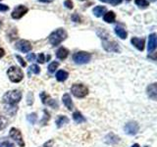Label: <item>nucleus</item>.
Here are the masks:
<instances>
[{
	"instance_id": "obj_13",
	"label": "nucleus",
	"mask_w": 157,
	"mask_h": 147,
	"mask_svg": "<svg viewBox=\"0 0 157 147\" xmlns=\"http://www.w3.org/2000/svg\"><path fill=\"white\" fill-rule=\"evenodd\" d=\"M147 95L152 100L157 99V85L156 83H152L148 87H147Z\"/></svg>"
},
{
	"instance_id": "obj_24",
	"label": "nucleus",
	"mask_w": 157,
	"mask_h": 147,
	"mask_svg": "<svg viewBox=\"0 0 157 147\" xmlns=\"http://www.w3.org/2000/svg\"><path fill=\"white\" fill-rule=\"evenodd\" d=\"M7 124H8V121H7L6 118L3 117V116H0V130H2L3 129H5L6 126H7Z\"/></svg>"
},
{
	"instance_id": "obj_1",
	"label": "nucleus",
	"mask_w": 157,
	"mask_h": 147,
	"mask_svg": "<svg viewBox=\"0 0 157 147\" xmlns=\"http://www.w3.org/2000/svg\"><path fill=\"white\" fill-rule=\"evenodd\" d=\"M67 37V32L64 28H57L56 31H54L49 36V42L52 45L56 46L59 45L63 40H65Z\"/></svg>"
},
{
	"instance_id": "obj_35",
	"label": "nucleus",
	"mask_w": 157,
	"mask_h": 147,
	"mask_svg": "<svg viewBox=\"0 0 157 147\" xmlns=\"http://www.w3.org/2000/svg\"><path fill=\"white\" fill-rule=\"evenodd\" d=\"M122 1H123V0H111L110 3H111L112 5H118V4H120Z\"/></svg>"
},
{
	"instance_id": "obj_18",
	"label": "nucleus",
	"mask_w": 157,
	"mask_h": 147,
	"mask_svg": "<svg viewBox=\"0 0 157 147\" xmlns=\"http://www.w3.org/2000/svg\"><path fill=\"white\" fill-rule=\"evenodd\" d=\"M106 12V7L105 6H96L92 10V13L94 14L96 17H101L102 15H104Z\"/></svg>"
},
{
	"instance_id": "obj_7",
	"label": "nucleus",
	"mask_w": 157,
	"mask_h": 147,
	"mask_svg": "<svg viewBox=\"0 0 157 147\" xmlns=\"http://www.w3.org/2000/svg\"><path fill=\"white\" fill-rule=\"evenodd\" d=\"M28 11H29V9L26 6H24V5H19V6H17L13 10L11 17L15 20H19V19H21L24 15H26L28 13Z\"/></svg>"
},
{
	"instance_id": "obj_31",
	"label": "nucleus",
	"mask_w": 157,
	"mask_h": 147,
	"mask_svg": "<svg viewBox=\"0 0 157 147\" xmlns=\"http://www.w3.org/2000/svg\"><path fill=\"white\" fill-rule=\"evenodd\" d=\"M72 20H73L74 22H76V23H80L81 22V18L78 17V14H74L73 16H72Z\"/></svg>"
},
{
	"instance_id": "obj_25",
	"label": "nucleus",
	"mask_w": 157,
	"mask_h": 147,
	"mask_svg": "<svg viewBox=\"0 0 157 147\" xmlns=\"http://www.w3.org/2000/svg\"><path fill=\"white\" fill-rule=\"evenodd\" d=\"M31 72L36 74V75H38L39 72H40V69H39V67L37 65H32L29 67V73H31Z\"/></svg>"
},
{
	"instance_id": "obj_28",
	"label": "nucleus",
	"mask_w": 157,
	"mask_h": 147,
	"mask_svg": "<svg viewBox=\"0 0 157 147\" xmlns=\"http://www.w3.org/2000/svg\"><path fill=\"white\" fill-rule=\"evenodd\" d=\"M48 120H49V114L47 113V111H46V110H44V117H43V120L41 121L42 125H43V126H44V125H46Z\"/></svg>"
},
{
	"instance_id": "obj_9",
	"label": "nucleus",
	"mask_w": 157,
	"mask_h": 147,
	"mask_svg": "<svg viewBox=\"0 0 157 147\" xmlns=\"http://www.w3.org/2000/svg\"><path fill=\"white\" fill-rule=\"evenodd\" d=\"M16 48L19 51H21L23 53H28L32 50V44L29 41L22 39V40H19L16 43Z\"/></svg>"
},
{
	"instance_id": "obj_39",
	"label": "nucleus",
	"mask_w": 157,
	"mask_h": 147,
	"mask_svg": "<svg viewBox=\"0 0 157 147\" xmlns=\"http://www.w3.org/2000/svg\"><path fill=\"white\" fill-rule=\"evenodd\" d=\"M132 147H140V145L137 144V143H136V144H134V145H132Z\"/></svg>"
},
{
	"instance_id": "obj_6",
	"label": "nucleus",
	"mask_w": 157,
	"mask_h": 147,
	"mask_svg": "<svg viewBox=\"0 0 157 147\" xmlns=\"http://www.w3.org/2000/svg\"><path fill=\"white\" fill-rule=\"evenodd\" d=\"M10 136L17 142L20 147H25L23 135H22V132L20 131V130L16 129V127H12V129L10 130Z\"/></svg>"
},
{
	"instance_id": "obj_30",
	"label": "nucleus",
	"mask_w": 157,
	"mask_h": 147,
	"mask_svg": "<svg viewBox=\"0 0 157 147\" xmlns=\"http://www.w3.org/2000/svg\"><path fill=\"white\" fill-rule=\"evenodd\" d=\"M16 58L19 60V62H20V64H21L22 67H26L27 66V63L24 61V59L21 56H20V55H16Z\"/></svg>"
},
{
	"instance_id": "obj_40",
	"label": "nucleus",
	"mask_w": 157,
	"mask_h": 147,
	"mask_svg": "<svg viewBox=\"0 0 157 147\" xmlns=\"http://www.w3.org/2000/svg\"><path fill=\"white\" fill-rule=\"evenodd\" d=\"M99 1H102V2H108L109 0H99Z\"/></svg>"
},
{
	"instance_id": "obj_38",
	"label": "nucleus",
	"mask_w": 157,
	"mask_h": 147,
	"mask_svg": "<svg viewBox=\"0 0 157 147\" xmlns=\"http://www.w3.org/2000/svg\"><path fill=\"white\" fill-rule=\"evenodd\" d=\"M40 2H50V0H38Z\"/></svg>"
},
{
	"instance_id": "obj_10",
	"label": "nucleus",
	"mask_w": 157,
	"mask_h": 147,
	"mask_svg": "<svg viewBox=\"0 0 157 147\" xmlns=\"http://www.w3.org/2000/svg\"><path fill=\"white\" fill-rule=\"evenodd\" d=\"M124 130H125L126 134H130V135H135L137 134V131H139L140 126L137 125V123H136V122H129L128 124H126Z\"/></svg>"
},
{
	"instance_id": "obj_19",
	"label": "nucleus",
	"mask_w": 157,
	"mask_h": 147,
	"mask_svg": "<svg viewBox=\"0 0 157 147\" xmlns=\"http://www.w3.org/2000/svg\"><path fill=\"white\" fill-rule=\"evenodd\" d=\"M68 77H69L68 72L64 71V70L58 71L57 74H56V78H57L58 81H66L67 78H68Z\"/></svg>"
},
{
	"instance_id": "obj_32",
	"label": "nucleus",
	"mask_w": 157,
	"mask_h": 147,
	"mask_svg": "<svg viewBox=\"0 0 157 147\" xmlns=\"http://www.w3.org/2000/svg\"><path fill=\"white\" fill-rule=\"evenodd\" d=\"M9 10V7L7 5H4V4H0V12H6Z\"/></svg>"
},
{
	"instance_id": "obj_16",
	"label": "nucleus",
	"mask_w": 157,
	"mask_h": 147,
	"mask_svg": "<svg viewBox=\"0 0 157 147\" xmlns=\"http://www.w3.org/2000/svg\"><path fill=\"white\" fill-rule=\"evenodd\" d=\"M69 55V50L66 49L65 47H60L56 52V56L60 60H65Z\"/></svg>"
},
{
	"instance_id": "obj_33",
	"label": "nucleus",
	"mask_w": 157,
	"mask_h": 147,
	"mask_svg": "<svg viewBox=\"0 0 157 147\" xmlns=\"http://www.w3.org/2000/svg\"><path fill=\"white\" fill-rule=\"evenodd\" d=\"M44 61H45V60H44V54H43V53H40V54H39V55H38L37 62L42 64V63H44Z\"/></svg>"
},
{
	"instance_id": "obj_21",
	"label": "nucleus",
	"mask_w": 157,
	"mask_h": 147,
	"mask_svg": "<svg viewBox=\"0 0 157 147\" xmlns=\"http://www.w3.org/2000/svg\"><path fill=\"white\" fill-rule=\"evenodd\" d=\"M115 32H116V34H117V36H119L121 39H125V38H127L128 33H127V32H126L123 28L117 26V27L115 28Z\"/></svg>"
},
{
	"instance_id": "obj_12",
	"label": "nucleus",
	"mask_w": 157,
	"mask_h": 147,
	"mask_svg": "<svg viewBox=\"0 0 157 147\" xmlns=\"http://www.w3.org/2000/svg\"><path fill=\"white\" fill-rule=\"evenodd\" d=\"M131 42L132 45H134L136 49H139L140 51H144V38L132 37Z\"/></svg>"
},
{
	"instance_id": "obj_17",
	"label": "nucleus",
	"mask_w": 157,
	"mask_h": 147,
	"mask_svg": "<svg viewBox=\"0 0 157 147\" xmlns=\"http://www.w3.org/2000/svg\"><path fill=\"white\" fill-rule=\"evenodd\" d=\"M103 19H104V22L106 23H109V24H112L115 22V19H116V15L115 13L113 11H110V12H107L104 17H103Z\"/></svg>"
},
{
	"instance_id": "obj_20",
	"label": "nucleus",
	"mask_w": 157,
	"mask_h": 147,
	"mask_svg": "<svg viewBox=\"0 0 157 147\" xmlns=\"http://www.w3.org/2000/svg\"><path fill=\"white\" fill-rule=\"evenodd\" d=\"M73 119H74V121H75L77 124H82V123H83V122H86V118L83 117L82 115V113H80V112H75L73 114Z\"/></svg>"
},
{
	"instance_id": "obj_43",
	"label": "nucleus",
	"mask_w": 157,
	"mask_h": 147,
	"mask_svg": "<svg viewBox=\"0 0 157 147\" xmlns=\"http://www.w3.org/2000/svg\"><path fill=\"white\" fill-rule=\"evenodd\" d=\"M81 1H83V0H81Z\"/></svg>"
},
{
	"instance_id": "obj_29",
	"label": "nucleus",
	"mask_w": 157,
	"mask_h": 147,
	"mask_svg": "<svg viewBox=\"0 0 157 147\" xmlns=\"http://www.w3.org/2000/svg\"><path fill=\"white\" fill-rule=\"evenodd\" d=\"M64 5H65L66 8H68V9H73V7H74V4H73L72 0H65Z\"/></svg>"
},
{
	"instance_id": "obj_5",
	"label": "nucleus",
	"mask_w": 157,
	"mask_h": 147,
	"mask_svg": "<svg viewBox=\"0 0 157 147\" xmlns=\"http://www.w3.org/2000/svg\"><path fill=\"white\" fill-rule=\"evenodd\" d=\"M90 59H91L90 54L85 51L77 52L73 55V61L76 64H78V65H82V64L88 63L90 61Z\"/></svg>"
},
{
	"instance_id": "obj_41",
	"label": "nucleus",
	"mask_w": 157,
	"mask_h": 147,
	"mask_svg": "<svg viewBox=\"0 0 157 147\" xmlns=\"http://www.w3.org/2000/svg\"><path fill=\"white\" fill-rule=\"evenodd\" d=\"M10 147H14V146H13L12 144H10Z\"/></svg>"
},
{
	"instance_id": "obj_8",
	"label": "nucleus",
	"mask_w": 157,
	"mask_h": 147,
	"mask_svg": "<svg viewBox=\"0 0 157 147\" xmlns=\"http://www.w3.org/2000/svg\"><path fill=\"white\" fill-rule=\"evenodd\" d=\"M40 98H41L43 104L50 106V107L54 108V109H58V103H57V101L52 99V98L50 97V95H48L46 92H42L41 94H40Z\"/></svg>"
},
{
	"instance_id": "obj_4",
	"label": "nucleus",
	"mask_w": 157,
	"mask_h": 147,
	"mask_svg": "<svg viewBox=\"0 0 157 147\" xmlns=\"http://www.w3.org/2000/svg\"><path fill=\"white\" fill-rule=\"evenodd\" d=\"M71 92L74 96H76L78 98H82L87 95L88 93V88L82 85V83H75L71 87Z\"/></svg>"
},
{
	"instance_id": "obj_23",
	"label": "nucleus",
	"mask_w": 157,
	"mask_h": 147,
	"mask_svg": "<svg viewBox=\"0 0 157 147\" xmlns=\"http://www.w3.org/2000/svg\"><path fill=\"white\" fill-rule=\"evenodd\" d=\"M135 2L137 6H139L140 8H142V9L147 8L149 6V2L147 1V0H136Z\"/></svg>"
},
{
	"instance_id": "obj_11",
	"label": "nucleus",
	"mask_w": 157,
	"mask_h": 147,
	"mask_svg": "<svg viewBox=\"0 0 157 147\" xmlns=\"http://www.w3.org/2000/svg\"><path fill=\"white\" fill-rule=\"evenodd\" d=\"M101 39H103L102 41V45L103 47L105 48L106 51H114V52H119L120 49H119V46H118V44L115 42V41H109V40H106L105 38L103 37H100Z\"/></svg>"
},
{
	"instance_id": "obj_37",
	"label": "nucleus",
	"mask_w": 157,
	"mask_h": 147,
	"mask_svg": "<svg viewBox=\"0 0 157 147\" xmlns=\"http://www.w3.org/2000/svg\"><path fill=\"white\" fill-rule=\"evenodd\" d=\"M4 55H5V51H4V49L0 48V58H2Z\"/></svg>"
},
{
	"instance_id": "obj_15",
	"label": "nucleus",
	"mask_w": 157,
	"mask_h": 147,
	"mask_svg": "<svg viewBox=\"0 0 157 147\" xmlns=\"http://www.w3.org/2000/svg\"><path fill=\"white\" fill-rule=\"evenodd\" d=\"M62 101H63V104L66 106V108L68 110H73L74 109V104H73V101L71 99V96L70 94L68 93H65L62 97Z\"/></svg>"
},
{
	"instance_id": "obj_22",
	"label": "nucleus",
	"mask_w": 157,
	"mask_h": 147,
	"mask_svg": "<svg viewBox=\"0 0 157 147\" xmlns=\"http://www.w3.org/2000/svg\"><path fill=\"white\" fill-rule=\"evenodd\" d=\"M68 123H69V119H68L66 116H59L57 121H56V124H57V126L58 127H61L64 125L68 124Z\"/></svg>"
},
{
	"instance_id": "obj_34",
	"label": "nucleus",
	"mask_w": 157,
	"mask_h": 147,
	"mask_svg": "<svg viewBox=\"0 0 157 147\" xmlns=\"http://www.w3.org/2000/svg\"><path fill=\"white\" fill-rule=\"evenodd\" d=\"M27 59L29 61H33L34 59H36V56H34V54L32 53V54H29V55L27 56Z\"/></svg>"
},
{
	"instance_id": "obj_36",
	"label": "nucleus",
	"mask_w": 157,
	"mask_h": 147,
	"mask_svg": "<svg viewBox=\"0 0 157 147\" xmlns=\"http://www.w3.org/2000/svg\"><path fill=\"white\" fill-rule=\"evenodd\" d=\"M8 145H9L8 142H1L0 143V147H8Z\"/></svg>"
},
{
	"instance_id": "obj_3",
	"label": "nucleus",
	"mask_w": 157,
	"mask_h": 147,
	"mask_svg": "<svg viewBox=\"0 0 157 147\" xmlns=\"http://www.w3.org/2000/svg\"><path fill=\"white\" fill-rule=\"evenodd\" d=\"M7 75L12 82H20L24 77V74L22 70L16 66L10 67L7 71Z\"/></svg>"
},
{
	"instance_id": "obj_42",
	"label": "nucleus",
	"mask_w": 157,
	"mask_h": 147,
	"mask_svg": "<svg viewBox=\"0 0 157 147\" xmlns=\"http://www.w3.org/2000/svg\"><path fill=\"white\" fill-rule=\"evenodd\" d=\"M151 1H155V0H151Z\"/></svg>"
},
{
	"instance_id": "obj_26",
	"label": "nucleus",
	"mask_w": 157,
	"mask_h": 147,
	"mask_svg": "<svg viewBox=\"0 0 157 147\" xmlns=\"http://www.w3.org/2000/svg\"><path fill=\"white\" fill-rule=\"evenodd\" d=\"M58 66H59V63L58 62H52L50 65L48 66V71L50 72V73L55 72V70L58 68Z\"/></svg>"
},
{
	"instance_id": "obj_27",
	"label": "nucleus",
	"mask_w": 157,
	"mask_h": 147,
	"mask_svg": "<svg viewBox=\"0 0 157 147\" xmlns=\"http://www.w3.org/2000/svg\"><path fill=\"white\" fill-rule=\"evenodd\" d=\"M27 119H28V121H29V123H31L32 125H33L34 123H36V113L29 114V115H28Z\"/></svg>"
},
{
	"instance_id": "obj_2",
	"label": "nucleus",
	"mask_w": 157,
	"mask_h": 147,
	"mask_svg": "<svg viewBox=\"0 0 157 147\" xmlns=\"http://www.w3.org/2000/svg\"><path fill=\"white\" fill-rule=\"evenodd\" d=\"M22 99V92L20 90H11L5 93L3 96L4 103L9 105H15L19 103Z\"/></svg>"
},
{
	"instance_id": "obj_14",
	"label": "nucleus",
	"mask_w": 157,
	"mask_h": 147,
	"mask_svg": "<svg viewBox=\"0 0 157 147\" xmlns=\"http://www.w3.org/2000/svg\"><path fill=\"white\" fill-rule=\"evenodd\" d=\"M156 48V34L151 33L148 37V53H152Z\"/></svg>"
},
{
	"instance_id": "obj_44",
	"label": "nucleus",
	"mask_w": 157,
	"mask_h": 147,
	"mask_svg": "<svg viewBox=\"0 0 157 147\" xmlns=\"http://www.w3.org/2000/svg\"><path fill=\"white\" fill-rule=\"evenodd\" d=\"M0 1H1V0H0Z\"/></svg>"
}]
</instances>
